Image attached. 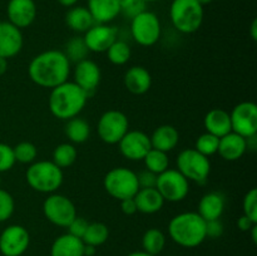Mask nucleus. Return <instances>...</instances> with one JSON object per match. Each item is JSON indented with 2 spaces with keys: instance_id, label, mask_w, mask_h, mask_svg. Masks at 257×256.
<instances>
[{
  "instance_id": "obj_43",
  "label": "nucleus",
  "mask_w": 257,
  "mask_h": 256,
  "mask_svg": "<svg viewBox=\"0 0 257 256\" xmlns=\"http://www.w3.org/2000/svg\"><path fill=\"white\" fill-rule=\"evenodd\" d=\"M223 233V225L220 221V218L217 220H211L206 221V236L211 238H217L220 237Z\"/></svg>"
},
{
  "instance_id": "obj_31",
  "label": "nucleus",
  "mask_w": 257,
  "mask_h": 256,
  "mask_svg": "<svg viewBox=\"0 0 257 256\" xmlns=\"http://www.w3.org/2000/svg\"><path fill=\"white\" fill-rule=\"evenodd\" d=\"M77 148L73 143H60L53 151V162L59 168H68L77 161Z\"/></svg>"
},
{
  "instance_id": "obj_52",
  "label": "nucleus",
  "mask_w": 257,
  "mask_h": 256,
  "mask_svg": "<svg viewBox=\"0 0 257 256\" xmlns=\"http://www.w3.org/2000/svg\"><path fill=\"white\" fill-rule=\"evenodd\" d=\"M198 3H200L201 5H202V7H205V5H208V4H211V3L213 2V0H197Z\"/></svg>"
},
{
  "instance_id": "obj_1",
  "label": "nucleus",
  "mask_w": 257,
  "mask_h": 256,
  "mask_svg": "<svg viewBox=\"0 0 257 256\" xmlns=\"http://www.w3.org/2000/svg\"><path fill=\"white\" fill-rule=\"evenodd\" d=\"M70 64L72 63L62 50H45L30 60L28 74L37 85L53 89L67 82L70 74Z\"/></svg>"
},
{
  "instance_id": "obj_46",
  "label": "nucleus",
  "mask_w": 257,
  "mask_h": 256,
  "mask_svg": "<svg viewBox=\"0 0 257 256\" xmlns=\"http://www.w3.org/2000/svg\"><path fill=\"white\" fill-rule=\"evenodd\" d=\"M57 2L59 3L62 7L72 8V7H75V4H77L78 0H57Z\"/></svg>"
},
{
  "instance_id": "obj_26",
  "label": "nucleus",
  "mask_w": 257,
  "mask_h": 256,
  "mask_svg": "<svg viewBox=\"0 0 257 256\" xmlns=\"http://www.w3.org/2000/svg\"><path fill=\"white\" fill-rule=\"evenodd\" d=\"M133 198L137 206V212L147 213V215L158 212L165 205V200L156 187L140 188Z\"/></svg>"
},
{
  "instance_id": "obj_21",
  "label": "nucleus",
  "mask_w": 257,
  "mask_h": 256,
  "mask_svg": "<svg viewBox=\"0 0 257 256\" xmlns=\"http://www.w3.org/2000/svg\"><path fill=\"white\" fill-rule=\"evenodd\" d=\"M87 9L98 24H109L120 14L119 0H88Z\"/></svg>"
},
{
  "instance_id": "obj_33",
  "label": "nucleus",
  "mask_w": 257,
  "mask_h": 256,
  "mask_svg": "<svg viewBox=\"0 0 257 256\" xmlns=\"http://www.w3.org/2000/svg\"><path fill=\"white\" fill-rule=\"evenodd\" d=\"M65 57L68 58L70 63H78L80 60L87 59V55L89 53L87 45H85L83 37H73L65 44V49L63 52Z\"/></svg>"
},
{
  "instance_id": "obj_40",
  "label": "nucleus",
  "mask_w": 257,
  "mask_h": 256,
  "mask_svg": "<svg viewBox=\"0 0 257 256\" xmlns=\"http://www.w3.org/2000/svg\"><path fill=\"white\" fill-rule=\"evenodd\" d=\"M14 165L15 157L13 147L7 143H0V173L12 170Z\"/></svg>"
},
{
  "instance_id": "obj_20",
  "label": "nucleus",
  "mask_w": 257,
  "mask_h": 256,
  "mask_svg": "<svg viewBox=\"0 0 257 256\" xmlns=\"http://www.w3.org/2000/svg\"><path fill=\"white\" fill-rule=\"evenodd\" d=\"M123 82H124V87L127 88L128 92L136 95H141L150 90L151 85H152V77L145 67L135 65L125 72Z\"/></svg>"
},
{
  "instance_id": "obj_22",
  "label": "nucleus",
  "mask_w": 257,
  "mask_h": 256,
  "mask_svg": "<svg viewBox=\"0 0 257 256\" xmlns=\"http://www.w3.org/2000/svg\"><path fill=\"white\" fill-rule=\"evenodd\" d=\"M225 196L221 192H208L201 197L197 213L205 221L217 220L225 210Z\"/></svg>"
},
{
  "instance_id": "obj_39",
  "label": "nucleus",
  "mask_w": 257,
  "mask_h": 256,
  "mask_svg": "<svg viewBox=\"0 0 257 256\" xmlns=\"http://www.w3.org/2000/svg\"><path fill=\"white\" fill-rule=\"evenodd\" d=\"M119 7L120 13L132 19L133 17L146 10V3L142 0H119Z\"/></svg>"
},
{
  "instance_id": "obj_28",
  "label": "nucleus",
  "mask_w": 257,
  "mask_h": 256,
  "mask_svg": "<svg viewBox=\"0 0 257 256\" xmlns=\"http://www.w3.org/2000/svg\"><path fill=\"white\" fill-rule=\"evenodd\" d=\"M65 136L73 145L84 143L90 136L89 123L80 117L70 118L65 124Z\"/></svg>"
},
{
  "instance_id": "obj_25",
  "label": "nucleus",
  "mask_w": 257,
  "mask_h": 256,
  "mask_svg": "<svg viewBox=\"0 0 257 256\" xmlns=\"http://www.w3.org/2000/svg\"><path fill=\"white\" fill-rule=\"evenodd\" d=\"M50 256H84V242L70 233L60 235L52 243Z\"/></svg>"
},
{
  "instance_id": "obj_8",
  "label": "nucleus",
  "mask_w": 257,
  "mask_h": 256,
  "mask_svg": "<svg viewBox=\"0 0 257 256\" xmlns=\"http://www.w3.org/2000/svg\"><path fill=\"white\" fill-rule=\"evenodd\" d=\"M131 34L137 44L152 47L160 40L162 34L160 18L155 13L143 10L131 20Z\"/></svg>"
},
{
  "instance_id": "obj_53",
  "label": "nucleus",
  "mask_w": 257,
  "mask_h": 256,
  "mask_svg": "<svg viewBox=\"0 0 257 256\" xmlns=\"http://www.w3.org/2000/svg\"><path fill=\"white\" fill-rule=\"evenodd\" d=\"M142 2L147 4V3H155V2H160V0H142Z\"/></svg>"
},
{
  "instance_id": "obj_18",
  "label": "nucleus",
  "mask_w": 257,
  "mask_h": 256,
  "mask_svg": "<svg viewBox=\"0 0 257 256\" xmlns=\"http://www.w3.org/2000/svg\"><path fill=\"white\" fill-rule=\"evenodd\" d=\"M24 44L22 29L9 22H0V57L9 59L20 53Z\"/></svg>"
},
{
  "instance_id": "obj_4",
  "label": "nucleus",
  "mask_w": 257,
  "mask_h": 256,
  "mask_svg": "<svg viewBox=\"0 0 257 256\" xmlns=\"http://www.w3.org/2000/svg\"><path fill=\"white\" fill-rule=\"evenodd\" d=\"M25 178L30 187L40 193H54L62 186V168L58 167L53 161H37L30 163L27 168Z\"/></svg>"
},
{
  "instance_id": "obj_11",
  "label": "nucleus",
  "mask_w": 257,
  "mask_h": 256,
  "mask_svg": "<svg viewBox=\"0 0 257 256\" xmlns=\"http://www.w3.org/2000/svg\"><path fill=\"white\" fill-rule=\"evenodd\" d=\"M130 131L127 115L117 109H109L100 115L97 132L100 140L107 145H117Z\"/></svg>"
},
{
  "instance_id": "obj_16",
  "label": "nucleus",
  "mask_w": 257,
  "mask_h": 256,
  "mask_svg": "<svg viewBox=\"0 0 257 256\" xmlns=\"http://www.w3.org/2000/svg\"><path fill=\"white\" fill-rule=\"evenodd\" d=\"M73 75H74L73 82L78 87L82 88L87 93L88 97L95 92V89L99 85L100 79H102V72H100L99 65L93 60L88 59V58L75 63Z\"/></svg>"
},
{
  "instance_id": "obj_19",
  "label": "nucleus",
  "mask_w": 257,
  "mask_h": 256,
  "mask_svg": "<svg viewBox=\"0 0 257 256\" xmlns=\"http://www.w3.org/2000/svg\"><path fill=\"white\" fill-rule=\"evenodd\" d=\"M247 140L235 132H230L218 141L217 153L228 162H233L242 157L247 151Z\"/></svg>"
},
{
  "instance_id": "obj_10",
  "label": "nucleus",
  "mask_w": 257,
  "mask_h": 256,
  "mask_svg": "<svg viewBox=\"0 0 257 256\" xmlns=\"http://www.w3.org/2000/svg\"><path fill=\"white\" fill-rule=\"evenodd\" d=\"M43 212L47 220L59 227H68L77 217V208L69 197L60 193H50L43 203Z\"/></svg>"
},
{
  "instance_id": "obj_45",
  "label": "nucleus",
  "mask_w": 257,
  "mask_h": 256,
  "mask_svg": "<svg viewBox=\"0 0 257 256\" xmlns=\"http://www.w3.org/2000/svg\"><path fill=\"white\" fill-rule=\"evenodd\" d=\"M255 225H257V222L251 220V218L247 217L246 215H242L237 220V227L240 228L241 231H243V232H248Z\"/></svg>"
},
{
  "instance_id": "obj_3",
  "label": "nucleus",
  "mask_w": 257,
  "mask_h": 256,
  "mask_svg": "<svg viewBox=\"0 0 257 256\" xmlns=\"http://www.w3.org/2000/svg\"><path fill=\"white\" fill-rule=\"evenodd\" d=\"M168 235L177 245L186 248L200 246L207 238L206 221L197 212H182L173 216L168 223Z\"/></svg>"
},
{
  "instance_id": "obj_48",
  "label": "nucleus",
  "mask_w": 257,
  "mask_h": 256,
  "mask_svg": "<svg viewBox=\"0 0 257 256\" xmlns=\"http://www.w3.org/2000/svg\"><path fill=\"white\" fill-rule=\"evenodd\" d=\"M97 251V247L94 246H90V245H85L84 243V256H93Z\"/></svg>"
},
{
  "instance_id": "obj_9",
  "label": "nucleus",
  "mask_w": 257,
  "mask_h": 256,
  "mask_svg": "<svg viewBox=\"0 0 257 256\" xmlns=\"http://www.w3.org/2000/svg\"><path fill=\"white\" fill-rule=\"evenodd\" d=\"M156 188L167 202H180L190 192V181L176 168H167L157 176Z\"/></svg>"
},
{
  "instance_id": "obj_42",
  "label": "nucleus",
  "mask_w": 257,
  "mask_h": 256,
  "mask_svg": "<svg viewBox=\"0 0 257 256\" xmlns=\"http://www.w3.org/2000/svg\"><path fill=\"white\" fill-rule=\"evenodd\" d=\"M138 185L140 188H151L156 187V182H157V175L151 171L145 170L137 175Z\"/></svg>"
},
{
  "instance_id": "obj_13",
  "label": "nucleus",
  "mask_w": 257,
  "mask_h": 256,
  "mask_svg": "<svg viewBox=\"0 0 257 256\" xmlns=\"http://www.w3.org/2000/svg\"><path fill=\"white\" fill-rule=\"evenodd\" d=\"M29 243V232L22 225H10L0 233V252L4 256H22Z\"/></svg>"
},
{
  "instance_id": "obj_51",
  "label": "nucleus",
  "mask_w": 257,
  "mask_h": 256,
  "mask_svg": "<svg viewBox=\"0 0 257 256\" xmlns=\"http://www.w3.org/2000/svg\"><path fill=\"white\" fill-rule=\"evenodd\" d=\"M248 232H251V236H252V241L256 243L257 242V225L253 226V227L251 228Z\"/></svg>"
},
{
  "instance_id": "obj_5",
  "label": "nucleus",
  "mask_w": 257,
  "mask_h": 256,
  "mask_svg": "<svg viewBox=\"0 0 257 256\" xmlns=\"http://www.w3.org/2000/svg\"><path fill=\"white\" fill-rule=\"evenodd\" d=\"M203 7L197 0H173L170 7V18L173 27L183 34L197 32L203 23Z\"/></svg>"
},
{
  "instance_id": "obj_38",
  "label": "nucleus",
  "mask_w": 257,
  "mask_h": 256,
  "mask_svg": "<svg viewBox=\"0 0 257 256\" xmlns=\"http://www.w3.org/2000/svg\"><path fill=\"white\" fill-rule=\"evenodd\" d=\"M242 210L243 215L250 217L257 222V190L256 188H251L247 193L245 195L242 201Z\"/></svg>"
},
{
  "instance_id": "obj_44",
  "label": "nucleus",
  "mask_w": 257,
  "mask_h": 256,
  "mask_svg": "<svg viewBox=\"0 0 257 256\" xmlns=\"http://www.w3.org/2000/svg\"><path fill=\"white\" fill-rule=\"evenodd\" d=\"M120 210L124 215H135L137 212L135 198H125V200L120 201Z\"/></svg>"
},
{
  "instance_id": "obj_37",
  "label": "nucleus",
  "mask_w": 257,
  "mask_h": 256,
  "mask_svg": "<svg viewBox=\"0 0 257 256\" xmlns=\"http://www.w3.org/2000/svg\"><path fill=\"white\" fill-rule=\"evenodd\" d=\"M15 210V201L8 191L0 187V222H5L13 216Z\"/></svg>"
},
{
  "instance_id": "obj_54",
  "label": "nucleus",
  "mask_w": 257,
  "mask_h": 256,
  "mask_svg": "<svg viewBox=\"0 0 257 256\" xmlns=\"http://www.w3.org/2000/svg\"><path fill=\"white\" fill-rule=\"evenodd\" d=\"M0 187H2V177H0Z\"/></svg>"
},
{
  "instance_id": "obj_2",
  "label": "nucleus",
  "mask_w": 257,
  "mask_h": 256,
  "mask_svg": "<svg viewBox=\"0 0 257 256\" xmlns=\"http://www.w3.org/2000/svg\"><path fill=\"white\" fill-rule=\"evenodd\" d=\"M88 95L74 82L62 83L53 88L48 99V107L55 118L68 120L79 115L87 104Z\"/></svg>"
},
{
  "instance_id": "obj_7",
  "label": "nucleus",
  "mask_w": 257,
  "mask_h": 256,
  "mask_svg": "<svg viewBox=\"0 0 257 256\" xmlns=\"http://www.w3.org/2000/svg\"><path fill=\"white\" fill-rule=\"evenodd\" d=\"M178 172L182 173L188 181L205 183L211 172V162L208 157L201 155L195 148H187L178 153L176 160Z\"/></svg>"
},
{
  "instance_id": "obj_29",
  "label": "nucleus",
  "mask_w": 257,
  "mask_h": 256,
  "mask_svg": "<svg viewBox=\"0 0 257 256\" xmlns=\"http://www.w3.org/2000/svg\"><path fill=\"white\" fill-rule=\"evenodd\" d=\"M166 245V236L160 228H150L143 233L142 247L143 251L153 256L160 255Z\"/></svg>"
},
{
  "instance_id": "obj_30",
  "label": "nucleus",
  "mask_w": 257,
  "mask_h": 256,
  "mask_svg": "<svg viewBox=\"0 0 257 256\" xmlns=\"http://www.w3.org/2000/svg\"><path fill=\"white\" fill-rule=\"evenodd\" d=\"M108 237H109V228L105 223L92 222L88 223V227L83 235L82 241L85 245L98 247V246L103 245L108 240Z\"/></svg>"
},
{
  "instance_id": "obj_35",
  "label": "nucleus",
  "mask_w": 257,
  "mask_h": 256,
  "mask_svg": "<svg viewBox=\"0 0 257 256\" xmlns=\"http://www.w3.org/2000/svg\"><path fill=\"white\" fill-rule=\"evenodd\" d=\"M13 152H14L15 162L24 163V165H30V163L35 162L38 156V150L35 145L32 142H20L18 143L15 147H13Z\"/></svg>"
},
{
  "instance_id": "obj_15",
  "label": "nucleus",
  "mask_w": 257,
  "mask_h": 256,
  "mask_svg": "<svg viewBox=\"0 0 257 256\" xmlns=\"http://www.w3.org/2000/svg\"><path fill=\"white\" fill-rule=\"evenodd\" d=\"M83 39L89 52L105 53L112 43L117 40V29L109 24L95 23L84 33Z\"/></svg>"
},
{
  "instance_id": "obj_32",
  "label": "nucleus",
  "mask_w": 257,
  "mask_h": 256,
  "mask_svg": "<svg viewBox=\"0 0 257 256\" xmlns=\"http://www.w3.org/2000/svg\"><path fill=\"white\" fill-rule=\"evenodd\" d=\"M143 161H145L146 170L156 173L157 176L165 172L168 168V166H170V158H168L167 153L155 150V148H151L148 151V153L143 158Z\"/></svg>"
},
{
  "instance_id": "obj_23",
  "label": "nucleus",
  "mask_w": 257,
  "mask_h": 256,
  "mask_svg": "<svg viewBox=\"0 0 257 256\" xmlns=\"http://www.w3.org/2000/svg\"><path fill=\"white\" fill-rule=\"evenodd\" d=\"M203 124H205L206 132L218 138L232 132L230 113L221 108H213L210 112H207L203 119Z\"/></svg>"
},
{
  "instance_id": "obj_6",
  "label": "nucleus",
  "mask_w": 257,
  "mask_h": 256,
  "mask_svg": "<svg viewBox=\"0 0 257 256\" xmlns=\"http://www.w3.org/2000/svg\"><path fill=\"white\" fill-rule=\"evenodd\" d=\"M103 186L108 195L118 201L135 197L140 190L137 173L127 167H114L108 171Z\"/></svg>"
},
{
  "instance_id": "obj_17",
  "label": "nucleus",
  "mask_w": 257,
  "mask_h": 256,
  "mask_svg": "<svg viewBox=\"0 0 257 256\" xmlns=\"http://www.w3.org/2000/svg\"><path fill=\"white\" fill-rule=\"evenodd\" d=\"M8 22L19 29L30 27L37 18L34 0H9L7 7Z\"/></svg>"
},
{
  "instance_id": "obj_27",
  "label": "nucleus",
  "mask_w": 257,
  "mask_h": 256,
  "mask_svg": "<svg viewBox=\"0 0 257 256\" xmlns=\"http://www.w3.org/2000/svg\"><path fill=\"white\" fill-rule=\"evenodd\" d=\"M65 23L68 28L75 33H85L95 24L89 10L85 7H72L65 14Z\"/></svg>"
},
{
  "instance_id": "obj_50",
  "label": "nucleus",
  "mask_w": 257,
  "mask_h": 256,
  "mask_svg": "<svg viewBox=\"0 0 257 256\" xmlns=\"http://www.w3.org/2000/svg\"><path fill=\"white\" fill-rule=\"evenodd\" d=\"M127 256H153V255H151V253H147L146 252V251H133V252H131V253H128Z\"/></svg>"
},
{
  "instance_id": "obj_12",
  "label": "nucleus",
  "mask_w": 257,
  "mask_h": 256,
  "mask_svg": "<svg viewBox=\"0 0 257 256\" xmlns=\"http://www.w3.org/2000/svg\"><path fill=\"white\" fill-rule=\"evenodd\" d=\"M231 130L241 137H255L257 133V105L253 102H241L230 113Z\"/></svg>"
},
{
  "instance_id": "obj_47",
  "label": "nucleus",
  "mask_w": 257,
  "mask_h": 256,
  "mask_svg": "<svg viewBox=\"0 0 257 256\" xmlns=\"http://www.w3.org/2000/svg\"><path fill=\"white\" fill-rule=\"evenodd\" d=\"M8 70V59L0 57V77Z\"/></svg>"
},
{
  "instance_id": "obj_24",
  "label": "nucleus",
  "mask_w": 257,
  "mask_h": 256,
  "mask_svg": "<svg viewBox=\"0 0 257 256\" xmlns=\"http://www.w3.org/2000/svg\"><path fill=\"white\" fill-rule=\"evenodd\" d=\"M151 146L152 148L162 152H171L176 148L180 141V133L173 125L162 124L153 131L152 136H150Z\"/></svg>"
},
{
  "instance_id": "obj_36",
  "label": "nucleus",
  "mask_w": 257,
  "mask_h": 256,
  "mask_svg": "<svg viewBox=\"0 0 257 256\" xmlns=\"http://www.w3.org/2000/svg\"><path fill=\"white\" fill-rule=\"evenodd\" d=\"M218 141H220L218 137H216V136L211 135L208 132H205L196 141L195 150L197 152H200L201 155L206 156V157H210V156H213L217 153Z\"/></svg>"
},
{
  "instance_id": "obj_14",
  "label": "nucleus",
  "mask_w": 257,
  "mask_h": 256,
  "mask_svg": "<svg viewBox=\"0 0 257 256\" xmlns=\"http://www.w3.org/2000/svg\"><path fill=\"white\" fill-rule=\"evenodd\" d=\"M117 145L123 157L130 161H143L152 148L150 136L142 131H128Z\"/></svg>"
},
{
  "instance_id": "obj_49",
  "label": "nucleus",
  "mask_w": 257,
  "mask_h": 256,
  "mask_svg": "<svg viewBox=\"0 0 257 256\" xmlns=\"http://www.w3.org/2000/svg\"><path fill=\"white\" fill-rule=\"evenodd\" d=\"M251 38H252V40H256L257 39V20L253 19L252 23H251Z\"/></svg>"
},
{
  "instance_id": "obj_34",
  "label": "nucleus",
  "mask_w": 257,
  "mask_h": 256,
  "mask_svg": "<svg viewBox=\"0 0 257 256\" xmlns=\"http://www.w3.org/2000/svg\"><path fill=\"white\" fill-rule=\"evenodd\" d=\"M107 58L112 64L114 65H124L128 63L132 55V50H131L130 45L123 40H115L112 43L109 48L107 49Z\"/></svg>"
},
{
  "instance_id": "obj_41",
  "label": "nucleus",
  "mask_w": 257,
  "mask_h": 256,
  "mask_svg": "<svg viewBox=\"0 0 257 256\" xmlns=\"http://www.w3.org/2000/svg\"><path fill=\"white\" fill-rule=\"evenodd\" d=\"M88 223H89V222H88L85 218L77 216V217H75L74 220H73L72 222L69 223V226L67 227L68 228V233L75 236V237L82 238L83 235H84L85 230H87Z\"/></svg>"
}]
</instances>
